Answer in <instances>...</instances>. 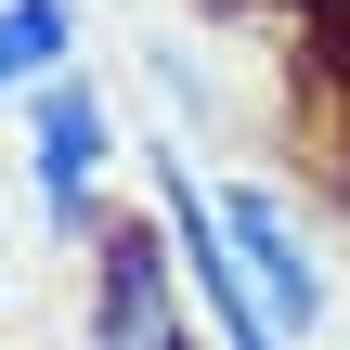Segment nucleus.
<instances>
[{
	"instance_id": "nucleus-4",
	"label": "nucleus",
	"mask_w": 350,
	"mask_h": 350,
	"mask_svg": "<svg viewBox=\"0 0 350 350\" xmlns=\"http://www.w3.org/2000/svg\"><path fill=\"white\" fill-rule=\"evenodd\" d=\"M221 234H234V260H247V286L273 299V325L286 338H325L338 325V260H325V234L286 208V182H221Z\"/></svg>"
},
{
	"instance_id": "nucleus-1",
	"label": "nucleus",
	"mask_w": 350,
	"mask_h": 350,
	"mask_svg": "<svg viewBox=\"0 0 350 350\" xmlns=\"http://www.w3.org/2000/svg\"><path fill=\"white\" fill-rule=\"evenodd\" d=\"M13 143H26V208L52 221V247H91V234L117 221V156H130L104 78H91V65L39 78V91L13 104Z\"/></svg>"
},
{
	"instance_id": "nucleus-5",
	"label": "nucleus",
	"mask_w": 350,
	"mask_h": 350,
	"mask_svg": "<svg viewBox=\"0 0 350 350\" xmlns=\"http://www.w3.org/2000/svg\"><path fill=\"white\" fill-rule=\"evenodd\" d=\"M0 65H13V91L65 78L78 65V0H0Z\"/></svg>"
},
{
	"instance_id": "nucleus-6",
	"label": "nucleus",
	"mask_w": 350,
	"mask_h": 350,
	"mask_svg": "<svg viewBox=\"0 0 350 350\" xmlns=\"http://www.w3.org/2000/svg\"><path fill=\"white\" fill-rule=\"evenodd\" d=\"M13 104H26V91H13V65H0V117H13Z\"/></svg>"
},
{
	"instance_id": "nucleus-3",
	"label": "nucleus",
	"mask_w": 350,
	"mask_h": 350,
	"mask_svg": "<svg viewBox=\"0 0 350 350\" xmlns=\"http://www.w3.org/2000/svg\"><path fill=\"white\" fill-rule=\"evenodd\" d=\"M156 221H169V247H182V286H195V325L221 350H299L273 325V299L247 286V260H234V234H221V182L182 156V143H156Z\"/></svg>"
},
{
	"instance_id": "nucleus-2",
	"label": "nucleus",
	"mask_w": 350,
	"mask_h": 350,
	"mask_svg": "<svg viewBox=\"0 0 350 350\" xmlns=\"http://www.w3.org/2000/svg\"><path fill=\"white\" fill-rule=\"evenodd\" d=\"M78 273H91V312H78V338H91V350H221V338H195V325H182V312H195V286H182V247H169L156 195H143V208H117V221L78 247Z\"/></svg>"
}]
</instances>
